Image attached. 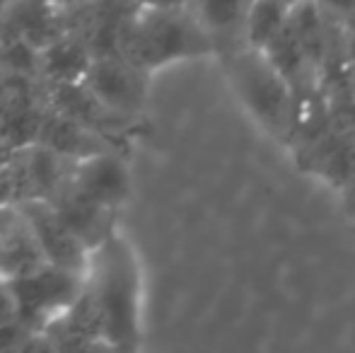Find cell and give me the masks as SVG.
Listing matches in <instances>:
<instances>
[{"instance_id":"6da1fadb","label":"cell","mask_w":355,"mask_h":353,"mask_svg":"<svg viewBox=\"0 0 355 353\" xmlns=\"http://www.w3.org/2000/svg\"><path fill=\"white\" fill-rule=\"evenodd\" d=\"M85 291L97 310L104 344L133 349L141 339V268L119 232L112 230L89 252Z\"/></svg>"},{"instance_id":"7a4b0ae2","label":"cell","mask_w":355,"mask_h":353,"mask_svg":"<svg viewBox=\"0 0 355 353\" xmlns=\"http://www.w3.org/2000/svg\"><path fill=\"white\" fill-rule=\"evenodd\" d=\"M215 51L211 34L196 22L189 8L150 10L136 8L116 27L114 53L145 76L169 63L206 56Z\"/></svg>"},{"instance_id":"3957f363","label":"cell","mask_w":355,"mask_h":353,"mask_svg":"<svg viewBox=\"0 0 355 353\" xmlns=\"http://www.w3.org/2000/svg\"><path fill=\"white\" fill-rule=\"evenodd\" d=\"M227 76L244 107L276 136H288L297 114V94L257 49H239L227 61Z\"/></svg>"},{"instance_id":"277c9868","label":"cell","mask_w":355,"mask_h":353,"mask_svg":"<svg viewBox=\"0 0 355 353\" xmlns=\"http://www.w3.org/2000/svg\"><path fill=\"white\" fill-rule=\"evenodd\" d=\"M10 286L17 300V325L44 332L80 298L85 276L61 266L42 264L37 271L10 281Z\"/></svg>"},{"instance_id":"5b68a950","label":"cell","mask_w":355,"mask_h":353,"mask_svg":"<svg viewBox=\"0 0 355 353\" xmlns=\"http://www.w3.org/2000/svg\"><path fill=\"white\" fill-rule=\"evenodd\" d=\"M15 208L27 223L46 264L68 268V271L85 276L89 264V250L46 198H27Z\"/></svg>"},{"instance_id":"8992f818","label":"cell","mask_w":355,"mask_h":353,"mask_svg":"<svg viewBox=\"0 0 355 353\" xmlns=\"http://www.w3.org/2000/svg\"><path fill=\"white\" fill-rule=\"evenodd\" d=\"M80 83L92 92L99 104L119 117H126L143 107L145 73L123 61L119 53L89 58Z\"/></svg>"},{"instance_id":"52a82bcc","label":"cell","mask_w":355,"mask_h":353,"mask_svg":"<svg viewBox=\"0 0 355 353\" xmlns=\"http://www.w3.org/2000/svg\"><path fill=\"white\" fill-rule=\"evenodd\" d=\"M71 179L85 196L109 211L121 206L131 193V175L112 148L75 160L71 165Z\"/></svg>"},{"instance_id":"ba28073f","label":"cell","mask_w":355,"mask_h":353,"mask_svg":"<svg viewBox=\"0 0 355 353\" xmlns=\"http://www.w3.org/2000/svg\"><path fill=\"white\" fill-rule=\"evenodd\" d=\"M46 201L56 208L58 216L68 223V227L85 242V247H87L89 252L112 232V223H109L112 211L99 206V203L92 201L89 196H85L73 184L71 177H68L51 196H46Z\"/></svg>"},{"instance_id":"9c48e42d","label":"cell","mask_w":355,"mask_h":353,"mask_svg":"<svg viewBox=\"0 0 355 353\" xmlns=\"http://www.w3.org/2000/svg\"><path fill=\"white\" fill-rule=\"evenodd\" d=\"M37 143L51 148L53 153H58V155L71 162L92 155V153L109 150L102 133L85 126V123L73 121V119L63 117V114H58V112H49L42 117Z\"/></svg>"},{"instance_id":"30bf717a","label":"cell","mask_w":355,"mask_h":353,"mask_svg":"<svg viewBox=\"0 0 355 353\" xmlns=\"http://www.w3.org/2000/svg\"><path fill=\"white\" fill-rule=\"evenodd\" d=\"M42 264L46 261H44L37 240L29 232L17 208H12L10 218L0 223V276L15 281V278L37 271Z\"/></svg>"},{"instance_id":"8fae6325","label":"cell","mask_w":355,"mask_h":353,"mask_svg":"<svg viewBox=\"0 0 355 353\" xmlns=\"http://www.w3.org/2000/svg\"><path fill=\"white\" fill-rule=\"evenodd\" d=\"M249 3L252 0H191L189 12L218 44L220 39H242Z\"/></svg>"},{"instance_id":"7c38bea8","label":"cell","mask_w":355,"mask_h":353,"mask_svg":"<svg viewBox=\"0 0 355 353\" xmlns=\"http://www.w3.org/2000/svg\"><path fill=\"white\" fill-rule=\"evenodd\" d=\"M288 0H252L247 8L242 27V44L261 51L273 37L283 29L288 19Z\"/></svg>"},{"instance_id":"4fadbf2b","label":"cell","mask_w":355,"mask_h":353,"mask_svg":"<svg viewBox=\"0 0 355 353\" xmlns=\"http://www.w3.org/2000/svg\"><path fill=\"white\" fill-rule=\"evenodd\" d=\"M46 68L56 83H75L83 78L85 68L89 63V56L80 46H73L71 42H58L51 49H46Z\"/></svg>"},{"instance_id":"5bb4252c","label":"cell","mask_w":355,"mask_h":353,"mask_svg":"<svg viewBox=\"0 0 355 353\" xmlns=\"http://www.w3.org/2000/svg\"><path fill=\"white\" fill-rule=\"evenodd\" d=\"M17 206V191H15L12 175V148L0 143V208Z\"/></svg>"},{"instance_id":"9a60e30c","label":"cell","mask_w":355,"mask_h":353,"mask_svg":"<svg viewBox=\"0 0 355 353\" xmlns=\"http://www.w3.org/2000/svg\"><path fill=\"white\" fill-rule=\"evenodd\" d=\"M17 325V300L8 278L0 276V329Z\"/></svg>"},{"instance_id":"2e32d148","label":"cell","mask_w":355,"mask_h":353,"mask_svg":"<svg viewBox=\"0 0 355 353\" xmlns=\"http://www.w3.org/2000/svg\"><path fill=\"white\" fill-rule=\"evenodd\" d=\"M317 5L334 17L348 19L351 15H355V0H317Z\"/></svg>"},{"instance_id":"e0dca14e","label":"cell","mask_w":355,"mask_h":353,"mask_svg":"<svg viewBox=\"0 0 355 353\" xmlns=\"http://www.w3.org/2000/svg\"><path fill=\"white\" fill-rule=\"evenodd\" d=\"M191 0H133L136 8H150V10H184L189 8Z\"/></svg>"},{"instance_id":"ac0fdd59","label":"cell","mask_w":355,"mask_h":353,"mask_svg":"<svg viewBox=\"0 0 355 353\" xmlns=\"http://www.w3.org/2000/svg\"><path fill=\"white\" fill-rule=\"evenodd\" d=\"M343 193H346V206H348V211L355 213V175L353 179H348L346 184H343Z\"/></svg>"},{"instance_id":"d6986e66","label":"cell","mask_w":355,"mask_h":353,"mask_svg":"<svg viewBox=\"0 0 355 353\" xmlns=\"http://www.w3.org/2000/svg\"><path fill=\"white\" fill-rule=\"evenodd\" d=\"M346 22H348V24H351V29H355V15H351V17H348V19H346Z\"/></svg>"}]
</instances>
